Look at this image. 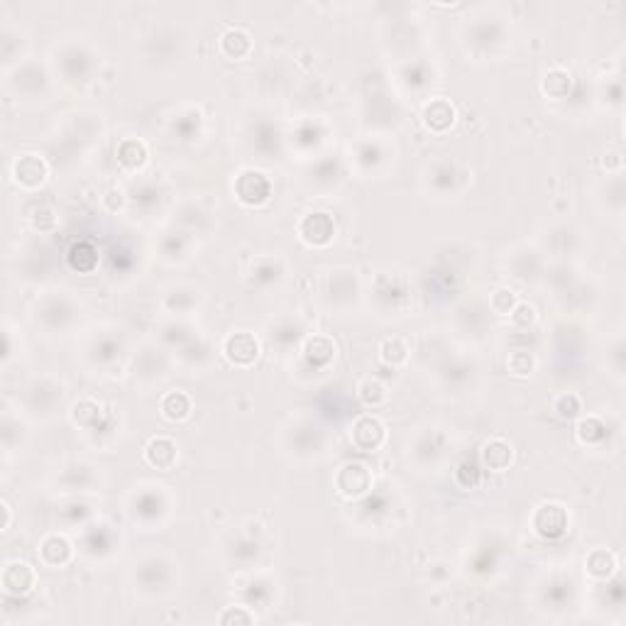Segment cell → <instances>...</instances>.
<instances>
[{"instance_id":"obj_6","label":"cell","mask_w":626,"mask_h":626,"mask_svg":"<svg viewBox=\"0 0 626 626\" xmlns=\"http://www.w3.org/2000/svg\"><path fill=\"white\" fill-rule=\"evenodd\" d=\"M122 352H125V341L120 331L113 325H101L83 341L82 360L89 370L106 374L120 362Z\"/></svg>"},{"instance_id":"obj_54","label":"cell","mask_w":626,"mask_h":626,"mask_svg":"<svg viewBox=\"0 0 626 626\" xmlns=\"http://www.w3.org/2000/svg\"><path fill=\"white\" fill-rule=\"evenodd\" d=\"M69 265L76 272H93L98 267V250L91 243H76L69 250Z\"/></svg>"},{"instance_id":"obj_53","label":"cell","mask_w":626,"mask_h":626,"mask_svg":"<svg viewBox=\"0 0 626 626\" xmlns=\"http://www.w3.org/2000/svg\"><path fill=\"white\" fill-rule=\"evenodd\" d=\"M358 397L365 407L377 409V407H382L384 401H387L390 391H387V387H384L377 377H365V380L358 384Z\"/></svg>"},{"instance_id":"obj_1","label":"cell","mask_w":626,"mask_h":626,"mask_svg":"<svg viewBox=\"0 0 626 626\" xmlns=\"http://www.w3.org/2000/svg\"><path fill=\"white\" fill-rule=\"evenodd\" d=\"M174 509V496L164 485H142L128 496V516L142 531L162 529Z\"/></svg>"},{"instance_id":"obj_34","label":"cell","mask_w":626,"mask_h":626,"mask_svg":"<svg viewBox=\"0 0 626 626\" xmlns=\"http://www.w3.org/2000/svg\"><path fill=\"white\" fill-rule=\"evenodd\" d=\"M299 352H302V360L311 370H323V367H328L333 362L338 348H335V341L331 335L313 333L303 341Z\"/></svg>"},{"instance_id":"obj_13","label":"cell","mask_w":626,"mask_h":626,"mask_svg":"<svg viewBox=\"0 0 626 626\" xmlns=\"http://www.w3.org/2000/svg\"><path fill=\"white\" fill-rule=\"evenodd\" d=\"M448 453V436L440 429L431 426L414 436V443L409 446V460H414L421 470L436 467Z\"/></svg>"},{"instance_id":"obj_25","label":"cell","mask_w":626,"mask_h":626,"mask_svg":"<svg viewBox=\"0 0 626 626\" xmlns=\"http://www.w3.org/2000/svg\"><path fill=\"white\" fill-rule=\"evenodd\" d=\"M0 585L8 597H27L37 587V573L30 563L8 561L0 573Z\"/></svg>"},{"instance_id":"obj_59","label":"cell","mask_w":626,"mask_h":626,"mask_svg":"<svg viewBox=\"0 0 626 626\" xmlns=\"http://www.w3.org/2000/svg\"><path fill=\"white\" fill-rule=\"evenodd\" d=\"M554 411L561 416V419L573 421V419H578V416L583 414V399H580L575 391H563V394H558V397L554 399Z\"/></svg>"},{"instance_id":"obj_20","label":"cell","mask_w":626,"mask_h":626,"mask_svg":"<svg viewBox=\"0 0 626 626\" xmlns=\"http://www.w3.org/2000/svg\"><path fill=\"white\" fill-rule=\"evenodd\" d=\"M506 267L512 269V277L521 284H534L538 279H544L545 265L544 255L538 253L531 245H519L514 247L512 255L506 257Z\"/></svg>"},{"instance_id":"obj_28","label":"cell","mask_w":626,"mask_h":626,"mask_svg":"<svg viewBox=\"0 0 626 626\" xmlns=\"http://www.w3.org/2000/svg\"><path fill=\"white\" fill-rule=\"evenodd\" d=\"M98 472L93 465L83 463V460H72L62 467V472L57 475V485L64 487V492L69 495H83V492H91L96 487Z\"/></svg>"},{"instance_id":"obj_17","label":"cell","mask_w":626,"mask_h":626,"mask_svg":"<svg viewBox=\"0 0 626 626\" xmlns=\"http://www.w3.org/2000/svg\"><path fill=\"white\" fill-rule=\"evenodd\" d=\"M570 526V514L563 505L555 502H545V505L536 506L531 514V529L534 534L545 541H558L568 534Z\"/></svg>"},{"instance_id":"obj_62","label":"cell","mask_w":626,"mask_h":626,"mask_svg":"<svg viewBox=\"0 0 626 626\" xmlns=\"http://www.w3.org/2000/svg\"><path fill=\"white\" fill-rule=\"evenodd\" d=\"M607 365H610L612 374L621 382L624 380V338L621 335H617L614 342L607 348Z\"/></svg>"},{"instance_id":"obj_30","label":"cell","mask_w":626,"mask_h":626,"mask_svg":"<svg viewBox=\"0 0 626 626\" xmlns=\"http://www.w3.org/2000/svg\"><path fill=\"white\" fill-rule=\"evenodd\" d=\"M37 555H40L42 565L47 568H66L73 558V544L64 534H49L37 545Z\"/></svg>"},{"instance_id":"obj_52","label":"cell","mask_w":626,"mask_h":626,"mask_svg":"<svg viewBox=\"0 0 626 626\" xmlns=\"http://www.w3.org/2000/svg\"><path fill=\"white\" fill-rule=\"evenodd\" d=\"M162 188L157 187V184H140V187H135L128 194V201H130L135 208H142V211H152L155 206L162 204Z\"/></svg>"},{"instance_id":"obj_57","label":"cell","mask_w":626,"mask_h":626,"mask_svg":"<svg viewBox=\"0 0 626 626\" xmlns=\"http://www.w3.org/2000/svg\"><path fill=\"white\" fill-rule=\"evenodd\" d=\"M516 303H519V296L509 286H499L489 294V311L496 316H509Z\"/></svg>"},{"instance_id":"obj_27","label":"cell","mask_w":626,"mask_h":626,"mask_svg":"<svg viewBox=\"0 0 626 626\" xmlns=\"http://www.w3.org/2000/svg\"><path fill=\"white\" fill-rule=\"evenodd\" d=\"M247 279L257 289H272L279 286L286 279V262L279 255H260L250 262L247 267Z\"/></svg>"},{"instance_id":"obj_14","label":"cell","mask_w":626,"mask_h":626,"mask_svg":"<svg viewBox=\"0 0 626 626\" xmlns=\"http://www.w3.org/2000/svg\"><path fill=\"white\" fill-rule=\"evenodd\" d=\"M118 551H120V538H118V534L113 531V526H106V524H91V526H83L82 554L86 555V561H111Z\"/></svg>"},{"instance_id":"obj_37","label":"cell","mask_w":626,"mask_h":626,"mask_svg":"<svg viewBox=\"0 0 626 626\" xmlns=\"http://www.w3.org/2000/svg\"><path fill=\"white\" fill-rule=\"evenodd\" d=\"M512 460H514V448H512V443H506L505 438H489L482 443V450H480L482 470L505 472V470H509Z\"/></svg>"},{"instance_id":"obj_42","label":"cell","mask_w":626,"mask_h":626,"mask_svg":"<svg viewBox=\"0 0 626 626\" xmlns=\"http://www.w3.org/2000/svg\"><path fill=\"white\" fill-rule=\"evenodd\" d=\"M174 226L181 230H187L188 236H194V233H206V230L213 226V216L206 211L201 204L187 201V204H181L179 218L174 220Z\"/></svg>"},{"instance_id":"obj_8","label":"cell","mask_w":626,"mask_h":626,"mask_svg":"<svg viewBox=\"0 0 626 626\" xmlns=\"http://www.w3.org/2000/svg\"><path fill=\"white\" fill-rule=\"evenodd\" d=\"M174 570L177 563L164 554H147L132 565V578L135 585L142 594L157 597V594H167L174 585Z\"/></svg>"},{"instance_id":"obj_18","label":"cell","mask_w":626,"mask_h":626,"mask_svg":"<svg viewBox=\"0 0 626 626\" xmlns=\"http://www.w3.org/2000/svg\"><path fill=\"white\" fill-rule=\"evenodd\" d=\"M233 191H236V198L240 204L262 206L267 204L269 196H272V181L260 169L245 167V169L237 171L236 181H233Z\"/></svg>"},{"instance_id":"obj_45","label":"cell","mask_w":626,"mask_h":626,"mask_svg":"<svg viewBox=\"0 0 626 626\" xmlns=\"http://www.w3.org/2000/svg\"><path fill=\"white\" fill-rule=\"evenodd\" d=\"M191 409H194L191 397H188L187 391H179V390L167 391V394L162 397V401H159V411H162L164 419L171 423L187 421L188 416H191Z\"/></svg>"},{"instance_id":"obj_11","label":"cell","mask_w":626,"mask_h":626,"mask_svg":"<svg viewBox=\"0 0 626 626\" xmlns=\"http://www.w3.org/2000/svg\"><path fill=\"white\" fill-rule=\"evenodd\" d=\"M284 446L299 460L323 456L325 431L311 419H296L284 431Z\"/></svg>"},{"instance_id":"obj_56","label":"cell","mask_w":626,"mask_h":626,"mask_svg":"<svg viewBox=\"0 0 626 626\" xmlns=\"http://www.w3.org/2000/svg\"><path fill=\"white\" fill-rule=\"evenodd\" d=\"M506 370L516 377H526L536 370V355L526 348H516L506 355Z\"/></svg>"},{"instance_id":"obj_58","label":"cell","mask_w":626,"mask_h":626,"mask_svg":"<svg viewBox=\"0 0 626 626\" xmlns=\"http://www.w3.org/2000/svg\"><path fill=\"white\" fill-rule=\"evenodd\" d=\"M453 477H456L457 487L475 489L482 482V465L475 463V460H463V463L456 465Z\"/></svg>"},{"instance_id":"obj_23","label":"cell","mask_w":626,"mask_h":626,"mask_svg":"<svg viewBox=\"0 0 626 626\" xmlns=\"http://www.w3.org/2000/svg\"><path fill=\"white\" fill-rule=\"evenodd\" d=\"M10 174H13V181H15L17 187L24 188V191H34V188H40L47 181L49 164L37 152H23L13 162Z\"/></svg>"},{"instance_id":"obj_63","label":"cell","mask_w":626,"mask_h":626,"mask_svg":"<svg viewBox=\"0 0 626 626\" xmlns=\"http://www.w3.org/2000/svg\"><path fill=\"white\" fill-rule=\"evenodd\" d=\"M257 621V617H255V612H250V607L247 604H233V607H228V610L220 614V624H255Z\"/></svg>"},{"instance_id":"obj_36","label":"cell","mask_w":626,"mask_h":626,"mask_svg":"<svg viewBox=\"0 0 626 626\" xmlns=\"http://www.w3.org/2000/svg\"><path fill=\"white\" fill-rule=\"evenodd\" d=\"M169 130L171 135H177L181 142H191V140L201 138L204 132V115L198 108H181L169 118Z\"/></svg>"},{"instance_id":"obj_31","label":"cell","mask_w":626,"mask_h":626,"mask_svg":"<svg viewBox=\"0 0 626 626\" xmlns=\"http://www.w3.org/2000/svg\"><path fill=\"white\" fill-rule=\"evenodd\" d=\"M69 414H72L73 426H76V429H82L86 436L96 431V429H101V426L106 423L108 416H111L106 411V407H103L96 397H82L79 401H73V407Z\"/></svg>"},{"instance_id":"obj_47","label":"cell","mask_w":626,"mask_h":626,"mask_svg":"<svg viewBox=\"0 0 626 626\" xmlns=\"http://www.w3.org/2000/svg\"><path fill=\"white\" fill-rule=\"evenodd\" d=\"M585 568L594 580H610L614 573H619L617 555L607 548H594L585 558Z\"/></svg>"},{"instance_id":"obj_10","label":"cell","mask_w":626,"mask_h":626,"mask_svg":"<svg viewBox=\"0 0 626 626\" xmlns=\"http://www.w3.org/2000/svg\"><path fill=\"white\" fill-rule=\"evenodd\" d=\"M487 20L489 23H472L465 27V47L480 59L496 57L506 44L505 23H499V17Z\"/></svg>"},{"instance_id":"obj_3","label":"cell","mask_w":626,"mask_h":626,"mask_svg":"<svg viewBox=\"0 0 626 626\" xmlns=\"http://www.w3.org/2000/svg\"><path fill=\"white\" fill-rule=\"evenodd\" d=\"M360 294H362V286H360L355 269H325L318 279V299L325 309L335 311V313H345V311L352 309L360 302Z\"/></svg>"},{"instance_id":"obj_46","label":"cell","mask_w":626,"mask_h":626,"mask_svg":"<svg viewBox=\"0 0 626 626\" xmlns=\"http://www.w3.org/2000/svg\"><path fill=\"white\" fill-rule=\"evenodd\" d=\"M309 181L311 187L321 188V191L335 188L342 181V164L338 159H321L311 167Z\"/></svg>"},{"instance_id":"obj_39","label":"cell","mask_w":626,"mask_h":626,"mask_svg":"<svg viewBox=\"0 0 626 626\" xmlns=\"http://www.w3.org/2000/svg\"><path fill=\"white\" fill-rule=\"evenodd\" d=\"M218 49L223 57L233 59V62H243L253 54V34L243 30V27H228L220 34Z\"/></svg>"},{"instance_id":"obj_19","label":"cell","mask_w":626,"mask_h":626,"mask_svg":"<svg viewBox=\"0 0 626 626\" xmlns=\"http://www.w3.org/2000/svg\"><path fill=\"white\" fill-rule=\"evenodd\" d=\"M465 177H467V174H463L456 162H450V159H436V162L429 164V169H426V187H429V191L433 188V194L440 196V198H448V196L460 194V188H463L465 184Z\"/></svg>"},{"instance_id":"obj_40","label":"cell","mask_w":626,"mask_h":626,"mask_svg":"<svg viewBox=\"0 0 626 626\" xmlns=\"http://www.w3.org/2000/svg\"><path fill=\"white\" fill-rule=\"evenodd\" d=\"M580 243H583V240H580V233L575 228H570V226H555V228H551L544 236L545 250H551V253H554L555 257H561V260L573 257L575 250L580 247Z\"/></svg>"},{"instance_id":"obj_26","label":"cell","mask_w":626,"mask_h":626,"mask_svg":"<svg viewBox=\"0 0 626 626\" xmlns=\"http://www.w3.org/2000/svg\"><path fill=\"white\" fill-rule=\"evenodd\" d=\"M350 438H352V443H355L358 450L377 453V450H382L384 443H387V426L372 414L360 416V419H355V423H352V429H350Z\"/></svg>"},{"instance_id":"obj_5","label":"cell","mask_w":626,"mask_h":626,"mask_svg":"<svg viewBox=\"0 0 626 626\" xmlns=\"http://www.w3.org/2000/svg\"><path fill=\"white\" fill-rule=\"evenodd\" d=\"M370 299L382 316H401L411 306V282L397 269L380 272L370 286Z\"/></svg>"},{"instance_id":"obj_55","label":"cell","mask_w":626,"mask_h":626,"mask_svg":"<svg viewBox=\"0 0 626 626\" xmlns=\"http://www.w3.org/2000/svg\"><path fill=\"white\" fill-rule=\"evenodd\" d=\"M509 323H512L514 333H531L538 323V311L526 302H519L509 313Z\"/></svg>"},{"instance_id":"obj_33","label":"cell","mask_w":626,"mask_h":626,"mask_svg":"<svg viewBox=\"0 0 626 626\" xmlns=\"http://www.w3.org/2000/svg\"><path fill=\"white\" fill-rule=\"evenodd\" d=\"M456 118H457L456 106L443 96L429 98L421 108L423 125H426L431 132H438V135L440 132L450 130V128H453V122H456Z\"/></svg>"},{"instance_id":"obj_7","label":"cell","mask_w":626,"mask_h":626,"mask_svg":"<svg viewBox=\"0 0 626 626\" xmlns=\"http://www.w3.org/2000/svg\"><path fill=\"white\" fill-rule=\"evenodd\" d=\"M54 66H57V73L62 72V82L69 83V86H86L89 82H93L98 66V54L86 44V42H66L62 47H57V54H54Z\"/></svg>"},{"instance_id":"obj_29","label":"cell","mask_w":626,"mask_h":626,"mask_svg":"<svg viewBox=\"0 0 626 626\" xmlns=\"http://www.w3.org/2000/svg\"><path fill=\"white\" fill-rule=\"evenodd\" d=\"M198 303H201V289L196 286L177 284L162 294V311L167 316H191L198 309Z\"/></svg>"},{"instance_id":"obj_15","label":"cell","mask_w":626,"mask_h":626,"mask_svg":"<svg viewBox=\"0 0 626 626\" xmlns=\"http://www.w3.org/2000/svg\"><path fill=\"white\" fill-rule=\"evenodd\" d=\"M8 86L17 96L44 101L49 93V73L34 62H20L13 72H8Z\"/></svg>"},{"instance_id":"obj_4","label":"cell","mask_w":626,"mask_h":626,"mask_svg":"<svg viewBox=\"0 0 626 626\" xmlns=\"http://www.w3.org/2000/svg\"><path fill=\"white\" fill-rule=\"evenodd\" d=\"M66 399V384L62 377L54 374H42V377H33L30 382L23 387V404L24 414L34 416V419H52L57 414Z\"/></svg>"},{"instance_id":"obj_49","label":"cell","mask_w":626,"mask_h":626,"mask_svg":"<svg viewBox=\"0 0 626 626\" xmlns=\"http://www.w3.org/2000/svg\"><path fill=\"white\" fill-rule=\"evenodd\" d=\"M570 89H573V76L565 69L555 66L551 72H545L544 82H541V91H544L545 96L554 98V101H561V98H568Z\"/></svg>"},{"instance_id":"obj_44","label":"cell","mask_w":626,"mask_h":626,"mask_svg":"<svg viewBox=\"0 0 626 626\" xmlns=\"http://www.w3.org/2000/svg\"><path fill=\"white\" fill-rule=\"evenodd\" d=\"M115 155H118V162L125 169L140 171L147 164V159H149V149H147V145L140 138H125L118 145V149H115Z\"/></svg>"},{"instance_id":"obj_60","label":"cell","mask_w":626,"mask_h":626,"mask_svg":"<svg viewBox=\"0 0 626 626\" xmlns=\"http://www.w3.org/2000/svg\"><path fill=\"white\" fill-rule=\"evenodd\" d=\"M607 208L614 216H621V211H624V179H621V171L607 177Z\"/></svg>"},{"instance_id":"obj_64","label":"cell","mask_w":626,"mask_h":626,"mask_svg":"<svg viewBox=\"0 0 626 626\" xmlns=\"http://www.w3.org/2000/svg\"><path fill=\"white\" fill-rule=\"evenodd\" d=\"M0 506H3V512H5V521H3V531H8L10 529V521H13V509H10L8 499H3V502H0Z\"/></svg>"},{"instance_id":"obj_50","label":"cell","mask_w":626,"mask_h":626,"mask_svg":"<svg viewBox=\"0 0 626 626\" xmlns=\"http://www.w3.org/2000/svg\"><path fill=\"white\" fill-rule=\"evenodd\" d=\"M62 516H64L69 524H79V526H89L91 516H93V505L89 499H83L82 495H72L66 499V505L62 506Z\"/></svg>"},{"instance_id":"obj_38","label":"cell","mask_w":626,"mask_h":626,"mask_svg":"<svg viewBox=\"0 0 626 626\" xmlns=\"http://www.w3.org/2000/svg\"><path fill=\"white\" fill-rule=\"evenodd\" d=\"M191 247H194V236H188L187 230L169 228L162 233L159 240V253L167 262H184L191 257Z\"/></svg>"},{"instance_id":"obj_22","label":"cell","mask_w":626,"mask_h":626,"mask_svg":"<svg viewBox=\"0 0 626 626\" xmlns=\"http://www.w3.org/2000/svg\"><path fill=\"white\" fill-rule=\"evenodd\" d=\"M296 233L309 247H328L335 237V220L331 213L309 211L299 220Z\"/></svg>"},{"instance_id":"obj_2","label":"cell","mask_w":626,"mask_h":626,"mask_svg":"<svg viewBox=\"0 0 626 626\" xmlns=\"http://www.w3.org/2000/svg\"><path fill=\"white\" fill-rule=\"evenodd\" d=\"M30 316H33V323L37 328L47 331V335H59L69 331L79 321L82 303L66 292H44L33 303V313Z\"/></svg>"},{"instance_id":"obj_48","label":"cell","mask_w":626,"mask_h":626,"mask_svg":"<svg viewBox=\"0 0 626 626\" xmlns=\"http://www.w3.org/2000/svg\"><path fill=\"white\" fill-rule=\"evenodd\" d=\"M157 333H159V345H164V348H181L184 342L194 338V333H191V325L184 323L181 318H174V316L167 318V321L159 325V331H157Z\"/></svg>"},{"instance_id":"obj_21","label":"cell","mask_w":626,"mask_h":626,"mask_svg":"<svg viewBox=\"0 0 626 626\" xmlns=\"http://www.w3.org/2000/svg\"><path fill=\"white\" fill-rule=\"evenodd\" d=\"M309 338L306 333V323L296 316H279L277 321H272L267 328V341L272 348L277 350H302L303 341Z\"/></svg>"},{"instance_id":"obj_51","label":"cell","mask_w":626,"mask_h":626,"mask_svg":"<svg viewBox=\"0 0 626 626\" xmlns=\"http://www.w3.org/2000/svg\"><path fill=\"white\" fill-rule=\"evenodd\" d=\"M409 355H411V350H409L407 342L401 341V338H397V335H394V338H384V341L380 342V358L390 367L407 365Z\"/></svg>"},{"instance_id":"obj_41","label":"cell","mask_w":626,"mask_h":626,"mask_svg":"<svg viewBox=\"0 0 626 626\" xmlns=\"http://www.w3.org/2000/svg\"><path fill=\"white\" fill-rule=\"evenodd\" d=\"M211 355H213L211 342L206 341V338L194 335L191 341H187L179 348V352H177V362H179L181 367L191 370V372H196V370H206V367H208Z\"/></svg>"},{"instance_id":"obj_9","label":"cell","mask_w":626,"mask_h":626,"mask_svg":"<svg viewBox=\"0 0 626 626\" xmlns=\"http://www.w3.org/2000/svg\"><path fill=\"white\" fill-rule=\"evenodd\" d=\"M394 162V145L384 138H360L350 147V164L362 177H382Z\"/></svg>"},{"instance_id":"obj_35","label":"cell","mask_w":626,"mask_h":626,"mask_svg":"<svg viewBox=\"0 0 626 626\" xmlns=\"http://www.w3.org/2000/svg\"><path fill=\"white\" fill-rule=\"evenodd\" d=\"M145 460L157 470H174V465L179 463V446L169 436H155L145 446Z\"/></svg>"},{"instance_id":"obj_16","label":"cell","mask_w":626,"mask_h":626,"mask_svg":"<svg viewBox=\"0 0 626 626\" xmlns=\"http://www.w3.org/2000/svg\"><path fill=\"white\" fill-rule=\"evenodd\" d=\"M333 485L338 489V495L345 499H362L372 492L374 475L365 463L358 460H348L338 467L333 477Z\"/></svg>"},{"instance_id":"obj_61","label":"cell","mask_w":626,"mask_h":626,"mask_svg":"<svg viewBox=\"0 0 626 626\" xmlns=\"http://www.w3.org/2000/svg\"><path fill=\"white\" fill-rule=\"evenodd\" d=\"M30 223H33L34 230L40 233H49V230L57 228V211L47 204H40L30 216Z\"/></svg>"},{"instance_id":"obj_32","label":"cell","mask_w":626,"mask_h":626,"mask_svg":"<svg viewBox=\"0 0 626 626\" xmlns=\"http://www.w3.org/2000/svg\"><path fill=\"white\" fill-rule=\"evenodd\" d=\"M331 128L318 118H306L296 125V130L292 132V145L296 149H302L303 155H311L328 142Z\"/></svg>"},{"instance_id":"obj_43","label":"cell","mask_w":626,"mask_h":626,"mask_svg":"<svg viewBox=\"0 0 626 626\" xmlns=\"http://www.w3.org/2000/svg\"><path fill=\"white\" fill-rule=\"evenodd\" d=\"M575 438L580 446L600 448L604 440L610 438V426L600 416H583L575 426Z\"/></svg>"},{"instance_id":"obj_24","label":"cell","mask_w":626,"mask_h":626,"mask_svg":"<svg viewBox=\"0 0 626 626\" xmlns=\"http://www.w3.org/2000/svg\"><path fill=\"white\" fill-rule=\"evenodd\" d=\"M220 350H223V355H226L230 365L250 367L260 358V341L250 331H233V333L223 338Z\"/></svg>"},{"instance_id":"obj_12","label":"cell","mask_w":626,"mask_h":626,"mask_svg":"<svg viewBox=\"0 0 626 626\" xmlns=\"http://www.w3.org/2000/svg\"><path fill=\"white\" fill-rule=\"evenodd\" d=\"M171 360L167 355L164 345L157 342H147L138 350V355L132 358V374L135 380L142 384H157L162 382L164 377L169 374Z\"/></svg>"}]
</instances>
